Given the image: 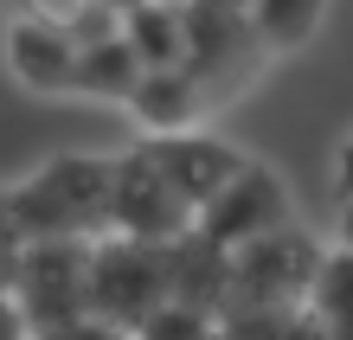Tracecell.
<instances>
[{
	"label": "cell",
	"mask_w": 353,
	"mask_h": 340,
	"mask_svg": "<svg viewBox=\"0 0 353 340\" xmlns=\"http://www.w3.org/2000/svg\"><path fill=\"white\" fill-rule=\"evenodd\" d=\"M7 58H13L19 83H32V90H77V58H84V46L58 19H13L7 26Z\"/></svg>",
	"instance_id": "obj_8"
},
{
	"label": "cell",
	"mask_w": 353,
	"mask_h": 340,
	"mask_svg": "<svg viewBox=\"0 0 353 340\" xmlns=\"http://www.w3.org/2000/svg\"><path fill=\"white\" fill-rule=\"evenodd\" d=\"M122 39L135 46V58L148 71H186V7H174V0H148V7H135L129 19H122Z\"/></svg>",
	"instance_id": "obj_10"
},
{
	"label": "cell",
	"mask_w": 353,
	"mask_h": 340,
	"mask_svg": "<svg viewBox=\"0 0 353 340\" xmlns=\"http://www.w3.org/2000/svg\"><path fill=\"white\" fill-rule=\"evenodd\" d=\"M199 231V212L186 206L168 174L141 154V141L129 154H116V238L129 244H148V250H174L180 238Z\"/></svg>",
	"instance_id": "obj_4"
},
{
	"label": "cell",
	"mask_w": 353,
	"mask_h": 340,
	"mask_svg": "<svg viewBox=\"0 0 353 340\" xmlns=\"http://www.w3.org/2000/svg\"><path fill=\"white\" fill-rule=\"evenodd\" d=\"M90 276H97V244H7L13 321H26L32 340L84 321L90 314Z\"/></svg>",
	"instance_id": "obj_2"
},
{
	"label": "cell",
	"mask_w": 353,
	"mask_h": 340,
	"mask_svg": "<svg viewBox=\"0 0 353 340\" xmlns=\"http://www.w3.org/2000/svg\"><path fill=\"white\" fill-rule=\"evenodd\" d=\"M141 77H148V65L135 58L129 39L84 46V58H77V97H103V103H122V110H129V97L141 90Z\"/></svg>",
	"instance_id": "obj_11"
},
{
	"label": "cell",
	"mask_w": 353,
	"mask_h": 340,
	"mask_svg": "<svg viewBox=\"0 0 353 340\" xmlns=\"http://www.w3.org/2000/svg\"><path fill=\"white\" fill-rule=\"evenodd\" d=\"M39 340H122L110 321H97V314H84V321H71V328H52V334H39Z\"/></svg>",
	"instance_id": "obj_13"
},
{
	"label": "cell",
	"mask_w": 353,
	"mask_h": 340,
	"mask_svg": "<svg viewBox=\"0 0 353 340\" xmlns=\"http://www.w3.org/2000/svg\"><path fill=\"white\" fill-rule=\"evenodd\" d=\"M334 180H341V199H353V135L334 148Z\"/></svg>",
	"instance_id": "obj_14"
},
{
	"label": "cell",
	"mask_w": 353,
	"mask_h": 340,
	"mask_svg": "<svg viewBox=\"0 0 353 340\" xmlns=\"http://www.w3.org/2000/svg\"><path fill=\"white\" fill-rule=\"evenodd\" d=\"M315 276H321V250L302 238V225H289L232 257V295L244 308H289Z\"/></svg>",
	"instance_id": "obj_6"
},
{
	"label": "cell",
	"mask_w": 353,
	"mask_h": 340,
	"mask_svg": "<svg viewBox=\"0 0 353 340\" xmlns=\"http://www.w3.org/2000/svg\"><path fill=\"white\" fill-rule=\"evenodd\" d=\"M129 116H135L141 141L148 135H193L199 122L212 116V103H205V90L186 71H148L141 90L129 97Z\"/></svg>",
	"instance_id": "obj_9"
},
{
	"label": "cell",
	"mask_w": 353,
	"mask_h": 340,
	"mask_svg": "<svg viewBox=\"0 0 353 340\" xmlns=\"http://www.w3.org/2000/svg\"><path fill=\"white\" fill-rule=\"evenodd\" d=\"M341 231H347V244H353V199H347V212H341Z\"/></svg>",
	"instance_id": "obj_15"
},
{
	"label": "cell",
	"mask_w": 353,
	"mask_h": 340,
	"mask_svg": "<svg viewBox=\"0 0 353 340\" xmlns=\"http://www.w3.org/2000/svg\"><path fill=\"white\" fill-rule=\"evenodd\" d=\"M327 0H251V26L270 52H296L321 32Z\"/></svg>",
	"instance_id": "obj_12"
},
{
	"label": "cell",
	"mask_w": 353,
	"mask_h": 340,
	"mask_svg": "<svg viewBox=\"0 0 353 340\" xmlns=\"http://www.w3.org/2000/svg\"><path fill=\"white\" fill-rule=\"evenodd\" d=\"M174 308V270L168 250L103 238L97 244V276H90V314L110 321L116 334H148Z\"/></svg>",
	"instance_id": "obj_3"
},
{
	"label": "cell",
	"mask_w": 353,
	"mask_h": 340,
	"mask_svg": "<svg viewBox=\"0 0 353 340\" xmlns=\"http://www.w3.org/2000/svg\"><path fill=\"white\" fill-rule=\"evenodd\" d=\"M289 225H296V206H289L283 180L270 174L263 161H251L212 206L199 212V238L219 244V250H232V257L251 250V244H263V238H276V231H289Z\"/></svg>",
	"instance_id": "obj_5"
},
{
	"label": "cell",
	"mask_w": 353,
	"mask_h": 340,
	"mask_svg": "<svg viewBox=\"0 0 353 340\" xmlns=\"http://www.w3.org/2000/svg\"><path fill=\"white\" fill-rule=\"evenodd\" d=\"M116 238V154H52L7 186V244Z\"/></svg>",
	"instance_id": "obj_1"
},
{
	"label": "cell",
	"mask_w": 353,
	"mask_h": 340,
	"mask_svg": "<svg viewBox=\"0 0 353 340\" xmlns=\"http://www.w3.org/2000/svg\"><path fill=\"white\" fill-rule=\"evenodd\" d=\"M141 154L168 174V186H174L193 212H205L225 186L244 174V167H251L244 148H232V141L212 135V129H193V135H148V141H141Z\"/></svg>",
	"instance_id": "obj_7"
}]
</instances>
